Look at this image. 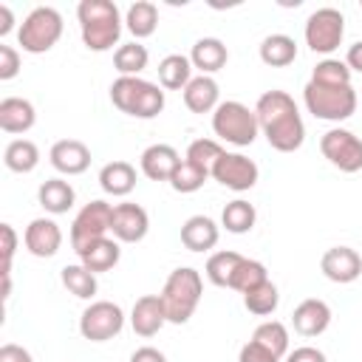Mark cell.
<instances>
[{
    "label": "cell",
    "mask_w": 362,
    "mask_h": 362,
    "mask_svg": "<svg viewBox=\"0 0 362 362\" xmlns=\"http://www.w3.org/2000/svg\"><path fill=\"white\" fill-rule=\"evenodd\" d=\"M124 328V311L110 300L90 303L79 317V334L90 342H107Z\"/></svg>",
    "instance_id": "10"
},
{
    "label": "cell",
    "mask_w": 362,
    "mask_h": 362,
    "mask_svg": "<svg viewBox=\"0 0 362 362\" xmlns=\"http://www.w3.org/2000/svg\"><path fill=\"white\" fill-rule=\"evenodd\" d=\"M122 257V249H119V240L116 238H102V240H93L90 246H85L79 252V263L85 269H90L93 274H102V272H110Z\"/></svg>",
    "instance_id": "26"
},
{
    "label": "cell",
    "mask_w": 362,
    "mask_h": 362,
    "mask_svg": "<svg viewBox=\"0 0 362 362\" xmlns=\"http://www.w3.org/2000/svg\"><path fill=\"white\" fill-rule=\"evenodd\" d=\"M0 235H3V266H0V274H11V257H14V249H17V232L11 223H0Z\"/></svg>",
    "instance_id": "42"
},
{
    "label": "cell",
    "mask_w": 362,
    "mask_h": 362,
    "mask_svg": "<svg viewBox=\"0 0 362 362\" xmlns=\"http://www.w3.org/2000/svg\"><path fill=\"white\" fill-rule=\"evenodd\" d=\"M291 325L300 337H320L328 325H331V308L325 300H317V297H308L303 300L294 314H291Z\"/></svg>",
    "instance_id": "18"
},
{
    "label": "cell",
    "mask_w": 362,
    "mask_h": 362,
    "mask_svg": "<svg viewBox=\"0 0 362 362\" xmlns=\"http://www.w3.org/2000/svg\"><path fill=\"white\" fill-rule=\"evenodd\" d=\"M277 303H280V294H277V286H274L272 280H266V283H260V286H255L252 291L243 294V305H246V311L255 314V317H269V314H274Z\"/></svg>",
    "instance_id": "36"
},
{
    "label": "cell",
    "mask_w": 362,
    "mask_h": 362,
    "mask_svg": "<svg viewBox=\"0 0 362 362\" xmlns=\"http://www.w3.org/2000/svg\"><path fill=\"white\" fill-rule=\"evenodd\" d=\"M223 153H226V150H223L215 139H195V141L187 147V156H184V158L212 175V167L218 164V158H221Z\"/></svg>",
    "instance_id": "38"
},
{
    "label": "cell",
    "mask_w": 362,
    "mask_h": 362,
    "mask_svg": "<svg viewBox=\"0 0 362 362\" xmlns=\"http://www.w3.org/2000/svg\"><path fill=\"white\" fill-rule=\"evenodd\" d=\"M147 62H150V54L139 40L119 45L113 54V68L119 71V76H139L147 68Z\"/></svg>",
    "instance_id": "33"
},
{
    "label": "cell",
    "mask_w": 362,
    "mask_h": 362,
    "mask_svg": "<svg viewBox=\"0 0 362 362\" xmlns=\"http://www.w3.org/2000/svg\"><path fill=\"white\" fill-rule=\"evenodd\" d=\"M297 59V42L288 34H269L260 42V62L269 68H286Z\"/></svg>",
    "instance_id": "28"
},
{
    "label": "cell",
    "mask_w": 362,
    "mask_h": 362,
    "mask_svg": "<svg viewBox=\"0 0 362 362\" xmlns=\"http://www.w3.org/2000/svg\"><path fill=\"white\" fill-rule=\"evenodd\" d=\"M124 28L136 37V40H144L150 34H156L158 28V8L156 3H147V0H136L127 14H124Z\"/></svg>",
    "instance_id": "30"
},
{
    "label": "cell",
    "mask_w": 362,
    "mask_h": 362,
    "mask_svg": "<svg viewBox=\"0 0 362 362\" xmlns=\"http://www.w3.org/2000/svg\"><path fill=\"white\" fill-rule=\"evenodd\" d=\"M206 178H209V173H204V170L195 167L192 161L181 158L178 167H175V173L170 175V187H173L175 192H181V195H189V192H198V189L206 184Z\"/></svg>",
    "instance_id": "37"
},
{
    "label": "cell",
    "mask_w": 362,
    "mask_h": 362,
    "mask_svg": "<svg viewBox=\"0 0 362 362\" xmlns=\"http://www.w3.org/2000/svg\"><path fill=\"white\" fill-rule=\"evenodd\" d=\"M218 238H221V229L206 215H192L181 226V243L189 252H209V249H215Z\"/></svg>",
    "instance_id": "21"
},
{
    "label": "cell",
    "mask_w": 362,
    "mask_h": 362,
    "mask_svg": "<svg viewBox=\"0 0 362 362\" xmlns=\"http://www.w3.org/2000/svg\"><path fill=\"white\" fill-rule=\"evenodd\" d=\"M110 223H113V206H110L107 201L99 198V201L85 204V206L76 212L74 223H71V246H74V252L79 255V252H82L85 246H90L93 240L107 238Z\"/></svg>",
    "instance_id": "8"
},
{
    "label": "cell",
    "mask_w": 362,
    "mask_h": 362,
    "mask_svg": "<svg viewBox=\"0 0 362 362\" xmlns=\"http://www.w3.org/2000/svg\"><path fill=\"white\" fill-rule=\"evenodd\" d=\"M147 229H150V215L144 206H139V204H116L113 206L110 232L119 243H139V240H144Z\"/></svg>",
    "instance_id": "13"
},
{
    "label": "cell",
    "mask_w": 362,
    "mask_h": 362,
    "mask_svg": "<svg viewBox=\"0 0 362 362\" xmlns=\"http://www.w3.org/2000/svg\"><path fill=\"white\" fill-rule=\"evenodd\" d=\"M158 82L167 90H184L192 82V62L184 54H167L158 62Z\"/></svg>",
    "instance_id": "27"
},
{
    "label": "cell",
    "mask_w": 362,
    "mask_h": 362,
    "mask_svg": "<svg viewBox=\"0 0 362 362\" xmlns=\"http://www.w3.org/2000/svg\"><path fill=\"white\" fill-rule=\"evenodd\" d=\"M252 342H257L260 348H266L272 356L283 359L288 354V328L280 320H266V322H260L255 328Z\"/></svg>",
    "instance_id": "31"
},
{
    "label": "cell",
    "mask_w": 362,
    "mask_h": 362,
    "mask_svg": "<svg viewBox=\"0 0 362 362\" xmlns=\"http://www.w3.org/2000/svg\"><path fill=\"white\" fill-rule=\"evenodd\" d=\"M62 37V14L54 6H37L17 28V42L25 54H45Z\"/></svg>",
    "instance_id": "6"
},
{
    "label": "cell",
    "mask_w": 362,
    "mask_h": 362,
    "mask_svg": "<svg viewBox=\"0 0 362 362\" xmlns=\"http://www.w3.org/2000/svg\"><path fill=\"white\" fill-rule=\"evenodd\" d=\"M201 294H204L201 272H195L189 266L173 269L164 288H161V303H164V311H167V322L184 325L195 314V308L201 303Z\"/></svg>",
    "instance_id": "3"
},
{
    "label": "cell",
    "mask_w": 362,
    "mask_h": 362,
    "mask_svg": "<svg viewBox=\"0 0 362 362\" xmlns=\"http://www.w3.org/2000/svg\"><path fill=\"white\" fill-rule=\"evenodd\" d=\"M255 116L269 147H274L277 153H294L303 147L305 124L294 99L286 90H266L255 105Z\"/></svg>",
    "instance_id": "1"
},
{
    "label": "cell",
    "mask_w": 362,
    "mask_h": 362,
    "mask_svg": "<svg viewBox=\"0 0 362 362\" xmlns=\"http://www.w3.org/2000/svg\"><path fill=\"white\" fill-rule=\"evenodd\" d=\"M37 201H40V206H42L45 212H51V215H65V212L74 206L76 192H74V187H71L65 178H48V181L40 184Z\"/></svg>",
    "instance_id": "25"
},
{
    "label": "cell",
    "mask_w": 362,
    "mask_h": 362,
    "mask_svg": "<svg viewBox=\"0 0 362 362\" xmlns=\"http://www.w3.org/2000/svg\"><path fill=\"white\" fill-rule=\"evenodd\" d=\"M255 221H257V209H255L249 201H243V198L229 201V204L223 206V212H221V223H223V229L232 232V235H246V232H252Z\"/></svg>",
    "instance_id": "32"
},
{
    "label": "cell",
    "mask_w": 362,
    "mask_h": 362,
    "mask_svg": "<svg viewBox=\"0 0 362 362\" xmlns=\"http://www.w3.org/2000/svg\"><path fill=\"white\" fill-rule=\"evenodd\" d=\"M212 130H215V136L221 141L235 144V147H249L257 139V133H260L255 110H249L243 102H235V99L221 102L215 107V113H212Z\"/></svg>",
    "instance_id": "7"
},
{
    "label": "cell",
    "mask_w": 362,
    "mask_h": 362,
    "mask_svg": "<svg viewBox=\"0 0 362 362\" xmlns=\"http://www.w3.org/2000/svg\"><path fill=\"white\" fill-rule=\"evenodd\" d=\"M48 158H51V167L57 173H62V175H82L90 167V150L79 139H59V141H54Z\"/></svg>",
    "instance_id": "16"
},
{
    "label": "cell",
    "mask_w": 362,
    "mask_h": 362,
    "mask_svg": "<svg viewBox=\"0 0 362 362\" xmlns=\"http://www.w3.org/2000/svg\"><path fill=\"white\" fill-rule=\"evenodd\" d=\"M342 37H345V17L342 11L325 6V8H317L308 14L305 20V45L314 51V54H331L342 45Z\"/></svg>",
    "instance_id": "9"
},
{
    "label": "cell",
    "mask_w": 362,
    "mask_h": 362,
    "mask_svg": "<svg viewBox=\"0 0 362 362\" xmlns=\"http://www.w3.org/2000/svg\"><path fill=\"white\" fill-rule=\"evenodd\" d=\"M11 28H14V14H11V8L3 3V6H0V37H6Z\"/></svg>",
    "instance_id": "48"
},
{
    "label": "cell",
    "mask_w": 362,
    "mask_h": 362,
    "mask_svg": "<svg viewBox=\"0 0 362 362\" xmlns=\"http://www.w3.org/2000/svg\"><path fill=\"white\" fill-rule=\"evenodd\" d=\"M3 164L11 170V173H31L37 164H40V147L31 141V139H14L6 144L3 150Z\"/></svg>",
    "instance_id": "29"
},
{
    "label": "cell",
    "mask_w": 362,
    "mask_h": 362,
    "mask_svg": "<svg viewBox=\"0 0 362 362\" xmlns=\"http://www.w3.org/2000/svg\"><path fill=\"white\" fill-rule=\"evenodd\" d=\"M59 280H62V286H65V288H68L74 297H79V300H90V297L96 294V288H99L96 274H93L90 269H85L82 263L62 266Z\"/></svg>",
    "instance_id": "34"
},
{
    "label": "cell",
    "mask_w": 362,
    "mask_h": 362,
    "mask_svg": "<svg viewBox=\"0 0 362 362\" xmlns=\"http://www.w3.org/2000/svg\"><path fill=\"white\" fill-rule=\"evenodd\" d=\"M23 243L34 257H54L62 246V229L51 218H34L23 232Z\"/></svg>",
    "instance_id": "15"
},
{
    "label": "cell",
    "mask_w": 362,
    "mask_h": 362,
    "mask_svg": "<svg viewBox=\"0 0 362 362\" xmlns=\"http://www.w3.org/2000/svg\"><path fill=\"white\" fill-rule=\"evenodd\" d=\"M226 59H229V51L218 37H201V40H195V45L189 51L192 68H198L204 76L218 74L226 65Z\"/></svg>",
    "instance_id": "22"
},
{
    "label": "cell",
    "mask_w": 362,
    "mask_h": 362,
    "mask_svg": "<svg viewBox=\"0 0 362 362\" xmlns=\"http://www.w3.org/2000/svg\"><path fill=\"white\" fill-rule=\"evenodd\" d=\"M240 260H243V255H238V252H215V255H209L204 272H206V277H209L212 286L229 288L232 286V277H235V272L240 266Z\"/></svg>",
    "instance_id": "35"
},
{
    "label": "cell",
    "mask_w": 362,
    "mask_h": 362,
    "mask_svg": "<svg viewBox=\"0 0 362 362\" xmlns=\"http://www.w3.org/2000/svg\"><path fill=\"white\" fill-rule=\"evenodd\" d=\"M320 150L339 173H359L362 170V139L345 127H331L320 139Z\"/></svg>",
    "instance_id": "11"
},
{
    "label": "cell",
    "mask_w": 362,
    "mask_h": 362,
    "mask_svg": "<svg viewBox=\"0 0 362 362\" xmlns=\"http://www.w3.org/2000/svg\"><path fill=\"white\" fill-rule=\"evenodd\" d=\"M184 105L192 113H215V107L221 105V90L218 82L212 76H192V82L184 88Z\"/></svg>",
    "instance_id": "23"
},
{
    "label": "cell",
    "mask_w": 362,
    "mask_h": 362,
    "mask_svg": "<svg viewBox=\"0 0 362 362\" xmlns=\"http://www.w3.org/2000/svg\"><path fill=\"white\" fill-rule=\"evenodd\" d=\"M167 322V311H164V303H161V294H144L133 303V311H130V325L139 337H153L164 328Z\"/></svg>",
    "instance_id": "17"
},
{
    "label": "cell",
    "mask_w": 362,
    "mask_h": 362,
    "mask_svg": "<svg viewBox=\"0 0 362 362\" xmlns=\"http://www.w3.org/2000/svg\"><path fill=\"white\" fill-rule=\"evenodd\" d=\"M286 362H325V354L314 345H300L286 354Z\"/></svg>",
    "instance_id": "44"
},
{
    "label": "cell",
    "mask_w": 362,
    "mask_h": 362,
    "mask_svg": "<svg viewBox=\"0 0 362 362\" xmlns=\"http://www.w3.org/2000/svg\"><path fill=\"white\" fill-rule=\"evenodd\" d=\"M320 269L322 274L331 280V283H354L359 274H362V257L356 255V249L351 246H331L322 260H320Z\"/></svg>",
    "instance_id": "14"
},
{
    "label": "cell",
    "mask_w": 362,
    "mask_h": 362,
    "mask_svg": "<svg viewBox=\"0 0 362 362\" xmlns=\"http://www.w3.org/2000/svg\"><path fill=\"white\" fill-rule=\"evenodd\" d=\"M238 362H280L277 356H272L266 348H260L257 342H246L243 348H240V354H238Z\"/></svg>",
    "instance_id": "43"
},
{
    "label": "cell",
    "mask_w": 362,
    "mask_h": 362,
    "mask_svg": "<svg viewBox=\"0 0 362 362\" xmlns=\"http://www.w3.org/2000/svg\"><path fill=\"white\" fill-rule=\"evenodd\" d=\"M130 362H167V356H164L158 348L144 345V348H136V351L130 354Z\"/></svg>",
    "instance_id": "46"
},
{
    "label": "cell",
    "mask_w": 362,
    "mask_h": 362,
    "mask_svg": "<svg viewBox=\"0 0 362 362\" xmlns=\"http://www.w3.org/2000/svg\"><path fill=\"white\" fill-rule=\"evenodd\" d=\"M34 122H37V110H34V105L28 99L6 96L0 102V130L3 133H11V136L28 133L34 127Z\"/></svg>",
    "instance_id": "20"
},
{
    "label": "cell",
    "mask_w": 362,
    "mask_h": 362,
    "mask_svg": "<svg viewBox=\"0 0 362 362\" xmlns=\"http://www.w3.org/2000/svg\"><path fill=\"white\" fill-rule=\"evenodd\" d=\"M257 175H260L257 164H255L249 156H243V153H223V156L218 158V164L212 167V178H215L221 187L235 189V192L252 189V187L257 184Z\"/></svg>",
    "instance_id": "12"
},
{
    "label": "cell",
    "mask_w": 362,
    "mask_h": 362,
    "mask_svg": "<svg viewBox=\"0 0 362 362\" xmlns=\"http://www.w3.org/2000/svg\"><path fill=\"white\" fill-rule=\"evenodd\" d=\"M99 187L113 198L130 195L136 187V167L127 161H107L99 170Z\"/></svg>",
    "instance_id": "24"
},
{
    "label": "cell",
    "mask_w": 362,
    "mask_h": 362,
    "mask_svg": "<svg viewBox=\"0 0 362 362\" xmlns=\"http://www.w3.org/2000/svg\"><path fill=\"white\" fill-rule=\"evenodd\" d=\"M359 6H362V3H359Z\"/></svg>",
    "instance_id": "49"
},
{
    "label": "cell",
    "mask_w": 362,
    "mask_h": 362,
    "mask_svg": "<svg viewBox=\"0 0 362 362\" xmlns=\"http://www.w3.org/2000/svg\"><path fill=\"white\" fill-rule=\"evenodd\" d=\"M345 65L351 68V74H354V71L362 74V40L354 42V45L348 48V54H345Z\"/></svg>",
    "instance_id": "47"
},
{
    "label": "cell",
    "mask_w": 362,
    "mask_h": 362,
    "mask_svg": "<svg viewBox=\"0 0 362 362\" xmlns=\"http://www.w3.org/2000/svg\"><path fill=\"white\" fill-rule=\"evenodd\" d=\"M303 102L311 116L325 119V122H345L356 113L359 96L351 85H320L314 79L305 82L303 88Z\"/></svg>",
    "instance_id": "5"
},
{
    "label": "cell",
    "mask_w": 362,
    "mask_h": 362,
    "mask_svg": "<svg viewBox=\"0 0 362 362\" xmlns=\"http://www.w3.org/2000/svg\"><path fill=\"white\" fill-rule=\"evenodd\" d=\"M266 280H269L266 266H263L260 260H249V257H243L240 266H238V272H235V277H232V286H229V288L246 294V291H252L255 286H260V283H266Z\"/></svg>",
    "instance_id": "39"
},
{
    "label": "cell",
    "mask_w": 362,
    "mask_h": 362,
    "mask_svg": "<svg viewBox=\"0 0 362 362\" xmlns=\"http://www.w3.org/2000/svg\"><path fill=\"white\" fill-rule=\"evenodd\" d=\"M110 102L136 119H156L164 110V90L141 76H119L110 85Z\"/></svg>",
    "instance_id": "4"
},
{
    "label": "cell",
    "mask_w": 362,
    "mask_h": 362,
    "mask_svg": "<svg viewBox=\"0 0 362 362\" xmlns=\"http://www.w3.org/2000/svg\"><path fill=\"white\" fill-rule=\"evenodd\" d=\"M76 20L88 51H110L122 37V14L110 0H82L76 6Z\"/></svg>",
    "instance_id": "2"
},
{
    "label": "cell",
    "mask_w": 362,
    "mask_h": 362,
    "mask_svg": "<svg viewBox=\"0 0 362 362\" xmlns=\"http://www.w3.org/2000/svg\"><path fill=\"white\" fill-rule=\"evenodd\" d=\"M178 161H181L178 150H175L173 144H161V141H158V144H150V147L141 153L139 167H141V173H144L150 181H170V175L175 173Z\"/></svg>",
    "instance_id": "19"
},
{
    "label": "cell",
    "mask_w": 362,
    "mask_h": 362,
    "mask_svg": "<svg viewBox=\"0 0 362 362\" xmlns=\"http://www.w3.org/2000/svg\"><path fill=\"white\" fill-rule=\"evenodd\" d=\"M311 79L320 82V85H351V68H348L342 59H331V57H325L322 62L314 65Z\"/></svg>",
    "instance_id": "40"
},
{
    "label": "cell",
    "mask_w": 362,
    "mask_h": 362,
    "mask_svg": "<svg viewBox=\"0 0 362 362\" xmlns=\"http://www.w3.org/2000/svg\"><path fill=\"white\" fill-rule=\"evenodd\" d=\"M0 362H34V359L23 345L6 342V345H0Z\"/></svg>",
    "instance_id": "45"
},
{
    "label": "cell",
    "mask_w": 362,
    "mask_h": 362,
    "mask_svg": "<svg viewBox=\"0 0 362 362\" xmlns=\"http://www.w3.org/2000/svg\"><path fill=\"white\" fill-rule=\"evenodd\" d=\"M17 74H20V51L0 42V79L8 82V79H14Z\"/></svg>",
    "instance_id": "41"
}]
</instances>
